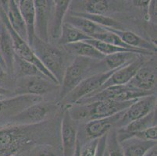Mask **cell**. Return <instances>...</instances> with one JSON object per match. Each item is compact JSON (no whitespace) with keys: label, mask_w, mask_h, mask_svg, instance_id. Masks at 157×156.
<instances>
[{"label":"cell","mask_w":157,"mask_h":156,"mask_svg":"<svg viewBox=\"0 0 157 156\" xmlns=\"http://www.w3.org/2000/svg\"><path fill=\"white\" fill-rule=\"evenodd\" d=\"M55 124L47 120L30 126L4 125L0 127V156L21 155L38 144H52Z\"/></svg>","instance_id":"6da1fadb"},{"label":"cell","mask_w":157,"mask_h":156,"mask_svg":"<svg viewBox=\"0 0 157 156\" xmlns=\"http://www.w3.org/2000/svg\"><path fill=\"white\" fill-rule=\"evenodd\" d=\"M137 100V99H136ZM135 100L128 101H116L112 100L96 101L86 104H75L66 106L71 116L79 121L89 122L111 116L126 110Z\"/></svg>","instance_id":"7a4b0ae2"},{"label":"cell","mask_w":157,"mask_h":156,"mask_svg":"<svg viewBox=\"0 0 157 156\" xmlns=\"http://www.w3.org/2000/svg\"><path fill=\"white\" fill-rule=\"evenodd\" d=\"M97 62L98 61L75 56L72 63L65 69L57 102H61L83 80L89 76L93 75L92 72L94 71L95 74H99L97 67Z\"/></svg>","instance_id":"3957f363"},{"label":"cell","mask_w":157,"mask_h":156,"mask_svg":"<svg viewBox=\"0 0 157 156\" xmlns=\"http://www.w3.org/2000/svg\"><path fill=\"white\" fill-rule=\"evenodd\" d=\"M30 46L40 62L52 74L60 85L66 69L62 51L49 42H44L37 37L33 40Z\"/></svg>","instance_id":"277c9868"},{"label":"cell","mask_w":157,"mask_h":156,"mask_svg":"<svg viewBox=\"0 0 157 156\" xmlns=\"http://www.w3.org/2000/svg\"><path fill=\"white\" fill-rule=\"evenodd\" d=\"M0 20L3 22L5 26L6 27L7 30L9 31L10 34L11 38H12L13 42V47H14V51H15V55L17 56L20 57L22 59L25 60L27 62L33 64L34 66L38 69V70L42 73L45 77H47L48 80H50L55 84L59 85L58 81H56L55 77L52 75L49 71L44 67L43 64L40 62V60L38 59V57L35 54L34 51L32 50L31 47L28 43V41H24V39L21 38L15 31L13 30L12 27L10 24L9 21L7 20L6 15V12L4 10V9L0 4Z\"/></svg>","instance_id":"5b68a950"},{"label":"cell","mask_w":157,"mask_h":156,"mask_svg":"<svg viewBox=\"0 0 157 156\" xmlns=\"http://www.w3.org/2000/svg\"><path fill=\"white\" fill-rule=\"evenodd\" d=\"M57 105L42 101L34 104L10 119L6 125L30 126L45 122L54 116Z\"/></svg>","instance_id":"8992f818"},{"label":"cell","mask_w":157,"mask_h":156,"mask_svg":"<svg viewBox=\"0 0 157 156\" xmlns=\"http://www.w3.org/2000/svg\"><path fill=\"white\" fill-rule=\"evenodd\" d=\"M151 94H155V92L142 91V90L132 88L128 84L115 85L105 88L88 98L80 100L76 104H86V103L93 102L96 101H103V100L128 101L138 99L140 98L151 95Z\"/></svg>","instance_id":"52a82bcc"},{"label":"cell","mask_w":157,"mask_h":156,"mask_svg":"<svg viewBox=\"0 0 157 156\" xmlns=\"http://www.w3.org/2000/svg\"><path fill=\"white\" fill-rule=\"evenodd\" d=\"M115 70H113L89 76L81 81L61 102L63 103L66 106H68L72 105L73 104H76L80 100L89 96L98 91L103 85L104 83L109 79V77L115 72Z\"/></svg>","instance_id":"ba28073f"},{"label":"cell","mask_w":157,"mask_h":156,"mask_svg":"<svg viewBox=\"0 0 157 156\" xmlns=\"http://www.w3.org/2000/svg\"><path fill=\"white\" fill-rule=\"evenodd\" d=\"M59 86L46 77L41 76L22 77L17 80V87L13 94V96L34 95L42 97L44 94L54 91Z\"/></svg>","instance_id":"9c48e42d"},{"label":"cell","mask_w":157,"mask_h":156,"mask_svg":"<svg viewBox=\"0 0 157 156\" xmlns=\"http://www.w3.org/2000/svg\"><path fill=\"white\" fill-rule=\"evenodd\" d=\"M156 108V94H151L135 100L124 111L116 125L117 129L124 127L135 120L145 116Z\"/></svg>","instance_id":"30bf717a"},{"label":"cell","mask_w":157,"mask_h":156,"mask_svg":"<svg viewBox=\"0 0 157 156\" xmlns=\"http://www.w3.org/2000/svg\"><path fill=\"white\" fill-rule=\"evenodd\" d=\"M42 97L34 95H17L0 100V123L6 122L24 108L42 101Z\"/></svg>","instance_id":"8fae6325"},{"label":"cell","mask_w":157,"mask_h":156,"mask_svg":"<svg viewBox=\"0 0 157 156\" xmlns=\"http://www.w3.org/2000/svg\"><path fill=\"white\" fill-rule=\"evenodd\" d=\"M78 122L74 120L66 108L61 120L60 137L62 156H74L78 144Z\"/></svg>","instance_id":"7c38bea8"},{"label":"cell","mask_w":157,"mask_h":156,"mask_svg":"<svg viewBox=\"0 0 157 156\" xmlns=\"http://www.w3.org/2000/svg\"><path fill=\"white\" fill-rule=\"evenodd\" d=\"M35 9V35L44 42H49V27L53 10L54 1H34Z\"/></svg>","instance_id":"4fadbf2b"},{"label":"cell","mask_w":157,"mask_h":156,"mask_svg":"<svg viewBox=\"0 0 157 156\" xmlns=\"http://www.w3.org/2000/svg\"><path fill=\"white\" fill-rule=\"evenodd\" d=\"M127 84L142 91L156 92V59H148Z\"/></svg>","instance_id":"5bb4252c"},{"label":"cell","mask_w":157,"mask_h":156,"mask_svg":"<svg viewBox=\"0 0 157 156\" xmlns=\"http://www.w3.org/2000/svg\"><path fill=\"white\" fill-rule=\"evenodd\" d=\"M145 56H148V55H140L136 59L134 60L133 62H131V63L128 64L126 66H124V67H121V68H118L117 70H116L115 72L109 77V79L104 83L103 85L98 91H96L95 93H93V94L89 95V96L86 97V98L92 96L93 94H96V93L99 92V91H102V90L105 89V88H109V87H111V86L124 85V84L129 83V81L135 75L137 71L139 70L140 67H142L148 60L145 59Z\"/></svg>","instance_id":"9a60e30c"},{"label":"cell","mask_w":157,"mask_h":156,"mask_svg":"<svg viewBox=\"0 0 157 156\" xmlns=\"http://www.w3.org/2000/svg\"><path fill=\"white\" fill-rule=\"evenodd\" d=\"M124 111L125 110L120 112L115 115L106 117V118L87 122L85 127V135L87 138V141L99 139L102 136L108 134L114 127H116V125L121 120Z\"/></svg>","instance_id":"2e32d148"},{"label":"cell","mask_w":157,"mask_h":156,"mask_svg":"<svg viewBox=\"0 0 157 156\" xmlns=\"http://www.w3.org/2000/svg\"><path fill=\"white\" fill-rule=\"evenodd\" d=\"M0 4L4 9L7 20L12 27L13 30L24 41H28L26 27L24 19L18 6V1L11 0L6 2H0Z\"/></svg>","instance_id":"e0dca14e"},{"label":"cell","mask_w":157,"mask_h":156,"mask_svg":"<svg viewBox=\"0 0 157 156\" xmlns=\"http://www.w3.org/2000/svg\"><path fill=\"white\" fill-rule=\"evenodd\" d=\"M71 4L70 0H56L54 1L50 27H49V38L58 40L61 34L64 19Z\"/></svg>","instance_id":"ac0fdd59"},{"label":"cell","mask_w":157,"mask_h":156,"mask_svg":"<svg viewBox=\"0 0 157 156\" xmlns=\"http://www.w3.org/2000/svg\"><path fill=\"white\" fill-rule=\"evenodd\" d=\"M0 53L5 63L6 72L12 75L15 57L13 42L9 31L2 21L0 22Z\"/></svg>","instance_id":"d6986e66"},{"label":"cell","mask_w":157,"mask_h":156,"mask_svg":"<svg viewBox=\"0 0 157 156\" xmlns=\"http://www.w3.org/2000/svg\"><path fill=\"white\" fill-rule=\"evenodd\" d=\"M139 54L134 52H120L106 55L101 61L98 62V70L99 73L107 72L126 66L136 59Z\"/></svg>","instance_id":"ffe728a7"},{"label":"cell","mask_w":157,"mask_h":156,"mask_svg":"<svg viewBox=\"0 0 157 156\" xmlns=\"http://www.w3.org/2000/svg\"><path fill=\"white\" fill-rule=\"evenodd\" d=\"M119 143L124 156H145L151 148L156 146L155 141H144L136 137H130Z\"/></svg>","instance_id":"44dd1931"},{"label":"cell","mask_w":157,"mask_h":156,"mask_svg":"<svg viewBox=\"0 0 157 156\" xmlns=\"http://www.w3.org/2000/svg\"><path fill=\"white\" fill-rule=\"evenodd\" d=\"M105 29L117 35L128 46L138 48V49L151 51L154 53L156 50V48L152 42L144 39L143 38L140 37L135 33L126 31V30H114L110 29V28H105Z\"/></svg>","instance_id":"7402d4cb"},{"label":"cell","mask_w":157,"mask_h":156,"mask_svg":"<svg viewBox=\"0 0 157 156\" xmlns=\"http://www.w3.org/2000/svg\"><path fill=\"white\" fill-rule=\"evenodd\" d=\"M18 6L24 19L26 27L28 43L31 45L32 41L36 38L35 31V9L32 0H19Z\"/></svg>","instance_id":"603a6c76"},{"label":"cell","mask_w":157,"mask_h":156,"mask_svg":"<svg viewBox=\"0 0 157 156\" xmlns=\"http://www.w3.org/2000/svg\"><path fill=\"white\" fill-rule=\"evenodd\" d=\"M63 47L67 53L74 55V56L84 57L97 61H101L105 58V55H102L95 47L86 41H79L68 44L63 45Z\"/></svg>","instance_id":"cb8c5ba5"},{"label":"cell","mask_w":157,"mask_h":156,"mask_svg":"<svg viewBox=\"0 0 157 156\" xmlns=\"http://www.w3.org/2000/svg\"><path fill=\"white\" fill-rule=\"evenodd\" d=\"M64 23L70 24L91 38L94 34H100L106 31L104 28L90 21L89 20L85 19L84 17H78V16L73 15V14L66 15Z\"/></svg>","instance_id":"d4e9b609"},{"label":"cell","mask_w":157,"mask_h":156,"mask_svg":"<svg viewBox=\"0 0 157 156\" xmlns=\"http://www.w3.org/2000/svg\"><path fill=\"white\" fill-rule=\"evenodd\" d=\"M152 127H156V108L145 116L135 120L127 126L117 130V134L121 135L133 134L145 131Z\"/></svg>","instance_id":"484cf974"},{"label":"cell","mask_w":157,"mask_h":156,"mask_svg":"<svg viewBox=\"0 0 157 156\" xmlns=\"http://www.w3.org/2000/svg\"><path fill=\"white\" fill-rule=\"evenodd\" d=\"M90 39H92V38L70 24L63 23L60 36L59 39L57 40V43L63 46L68 44L79 42V41H85Z\"/></svg>","instance_id":"4316f807"},{"label":"cell","mask_w":157,"mask_h":156,"mask_svg":"<svg viewBox=\"0 0 157 156\" xmlns=\"http://www.w3.org/2000/svg\"><path fill=\"white\" fill-rule=\"evenodd\" d=\"M12 75L15 76L17 79L22 77H34V76H41L45 77L38 70V69L35 66L22 59L16 55L14 57Z\"/></svg>","instance_id":"83f0119b"},{"label":"cell","mask_w":157,"mask_h":156,"mask_svg":"<svg viewBox=\"0 0 157 156\" xmlns=\"http://www.w3.org/2000/svg\"><path fill=\"white\" fill-rule=\"evenodd\" d=\"M85 41L88 42V44H90V45H92V46L95 47L99 52H101L105 56L113 55V54L120 53V52H134V53H137L139 54V55H148H148H154V52H151V51H136V50L128 49V48H121V47L109 45V44H107V43L102 42V41H98V40L95 39H90Z\"/></svg>","instance_id":"f1b7e54d"},{"label":"cell","mask_w":157,"mask_h":156,"mask_svg":"<svg viewBox=\"0 0 157 156\" xmlns=\"http://www.w3.org/2000/svg\"><path fill=\"white\" fill-rule=\"evenodd\" d=\"M73 15L84 17L85 19L101 26L104 28H110L114 30H124V26L119 21L106 17L105 15H93V14L85 13H74Z\"/></svg>","instance_id":"f546056e"},{"label":"cell","mask_w":157,"mask_h":156,"mask_svg":"<svg viewBox=\"0 0 157 156\" xmlns=\"http://www.w3.org/2000/svg\"><path fill=\"white\" fill-rule=\"evenodd\" d=\"M92 39L98 40V41H102V42L107 43V44H109V45H115V46L121 47V48H128V49H131V50H136V51H145V50H141L138 49V48H132V47L128 46V45H126L117 35H116L115 34H113V32H110L109 31H105V32L100 33V34H94L93 36L92 37Z\"/></svg>","instance_id":"4dcf8cb0"},{"label":"cell","mask_w":157,"mask_h":156,"mask_svg":"<svg viewBox=\"0 0 157 156\" xmlns=\"http://www.w3.org/2000/svg\"><path fill=\"white\" fill-rule=\"evenodd\" d=\"M83 2L85 12L78 13H85L93 15H104V13L109 11V2L105 0H89L84 1Z\"/></svg>","instance_id":"1f68e13d"},{"label":"cell","mask_w":157,"mask_h":156,"mask_svg":"<svg viewBox=\"0 0 157 156\" xmlns=\"http://www.w3.org/2000/svg\"><path fill=\"white\" fill-rule=\"evenodd\" d=\"M106 151L108 156H124L122 149L117 137V130L112 129L106 138Z\"/></svg>","instance_id":"d6a6232c"},{"label":"cell","mask_w":157,"mask_h":156,"mask_svg":"<svg viewBox=\"0 0 157 156\" xmlns=\"http://www.w3.org/2000/svg\"><path fill=\"white\" fill-rule=\"evenodd\" d=\"M28 152V156H59L55 146L48 144H38Z\"/></svg>","instance_id":"836d02e7"},{"label":"cell","mask_w":157,"mask_h":156,"mask_svg":"<svg viewBox=\"0 0 157 156\" xmlns=\"http://www.w3.org/2000/svg\"><path fill=\"white\" fill-rule=\"evenodd\" d=\"M98 140H88L84 144H80L79 156H95L98 148Z\"/></svg>","instance_id":"e575fe53"},{"label":"cell","mask_w":157,"mask_h":156,"mask_svg":"<svg viewBox=\"0 0 157 156\" xmlns=\"http://www.w3.org/2000/svg\"><path fill=\"white\" fill-rule=\"evenodd\" d=\"M156 1H149V4L148 6V21H152L153 23H156Z\"/></svg>","instance_id":"d590c367"},{"label":"cell","mask_w":157,"mask_h":156,"mask_svg":"<svg viewBox=\"0 0 157 156\" xmlns=\"http://www.w3.org/2000/svg\"><path fill=\"white\" fill-rule=\"evenodd\" d=\"M106 138L107 134L102 136V137L99 138L98 140V148H97L96 155L95 156H103L104 153H105V148H106Z\"/></svg>","instance_id":"8d00e7d4"},{"label":"cell","mask_w":157,"mask_h":156,"mask_svg":"<svg viewBox=\"0 0 157 156\" xmlns=\"http://www.w3.org/2000/svg\"><path fill=\"white\" fill-rule=\"evenodd\" d=\"M7 83V73L4 70H0V88H4Z\"/></svg>","instance_id":"74e56055"},{"label":"cell","mask_w":157,"mask_h":156,"mask_svg":"<svg viewBox=\"0 0 157 156\" xmlns=\"http://www.w3.org/2000/svg\"><path fill=\"white\" fill-rule=\"evenodd\" d=\"M132 2H134L135 6L143 8L144 10H146L148 6V4H149V1H133Z\"/></svg>","instance_id":"f35d334b"},{"label":"cell","mask_w":157,"mask_h":156,"mask_svg":"<svg viewBox=\"0 0 157 156\" xmlns=\"http://www.w3.org/2000/svg\"><path fill=\"white\" fill-rule=\"evenodd\" d=\"M0 95H2V96H6V97L13 96V92H11L10 90L6 89V88H0Z\"/></svg>","instance_id":"ab89813d"},{"label":"cell","mask_w":157,"mask_h":156,"mask_svg":"<svg viewBox=\"0 0 157 156\" xmlns=\"http://www.w3.org/2000/svg\"><path fill=\"white\" fill-rule=\"evenodd\" d=\"M145 156H156V146H155V147H153L152 148H151V149L145 154Z\"/></svg>","instance_id":"60d3db41"},{"label":"cell","mask_w":157,"mask_h":156,"mask_svg":"<svg viewBox=\"0 0 157 156\" xmlns=\"http://www.w3.org/2000/svg\"><path fill=\"white\" fill-rule=\"evenodd\" d=\"M0 65L2 67V68L3 69V70L6 71V65H5V63H4L3 59H2V57L1 55V53H0Z\"/></svg>","instance_id":"b9f144b4"},{"label":"cell","mask_w":157,"mask_h":156,"mask_svg":"<svg viewBox=\"0 0 157 156\" xmlns=\"http://www.w3.org/2000/svg\"><path fill=\"white\" fill-rule=\"evenodd\" d=\"M79 148H80V141L79 140L78 141V144H77V148L75 153H74V156H79Z\"/></svg>","instance_id":"7bdbcfd3"},{"label":"cell","mask_w":157,"mask_h":156,"mask_svg":"<svg viewBox=\"0 0 157 156\" xmlns=\"http://www.w3.org/2000/svg\"><path fill=\"white\" fill-rule=\"evenodd\" d=\"M103 156H108V154H107V151H106V148H105V153H104Z\"/></svg>","instance_id":"ee69618b"},{"label":"cell","mask_w":157,"mask_h":156,"mask_svg":"<svg viewBox=\"0 0 157 156\" xmlns=\"http://www.w3.org/2000/svg\"><path fill=\"white\" fill-rule=\"evenodd\" d=\"M0 70H3V69L2 68V67H1V65H0Z\"/></svg>","instance_id":"f6af8a7d"},{"label":"cell","mask_w":157,"mask_h":156,"mask_svg":"<svg viewBox=\"0 0 157 156\" xmlns=\"http://www.w3.org/2000/svg\"><path fill=\"white\" fill-rule=\"evenodd\" d=\"M16 156H23V154H21V155H16Z\"/></svg>","instance_id":"bcb514c9"},{"label":"cell","mask_w":157,"mask_h":156,"mask_svg":"<svg viewBox=\"0 0 157 156\" xmlns=\"http://www.w3.org/2000/svg\"><path fill=\"white\" fill-rule=\"evenodd\" d=\"M0 22H1V20H0Z\"/></svg>","instance_id":"7dc6e473"}]
</instances>
